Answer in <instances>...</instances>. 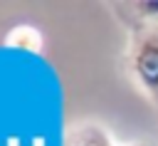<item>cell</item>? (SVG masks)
<instances>
[{
    "label": "cell",
    "mask_w": 158,
    "mask_h": 146,
    "mask_svg": "<svg viewBox=\"0 0 158 146\" xmlns=\"http://www.w3.org/2000/svg\"><path fill=\"white\" fill-rule=\"evenodd\" d=\"M123 64L141 94L158 106V30H131Z\"/></svg>",
    "instance_id": "6da1fadb"
},
{
    "label": "cell",
    "mask_w": 158,
    "mask_h": 146,
    "mask_svg": "<svg viewBox=\"0 0 158 146\" xmlns=\"http://www.w3.org/2000/svg\"><path fill=\"white\" fill-rule=\"evenodd\" d=\"M114 17L131 30H158V0H118L106 2Z\"/></svg>",
    "instance_id": "7a4b0ae2"
},
{
    "label": "cell",
    "mask_w": 158,
    "mask_h": 146,
    "mask_svg": "<svg viewBox=\"0 0 158 146\" xmlns=\"http://www.w3.org/2000/svg\"><path fill=\"white\" fill-rule=\"evenodd\" d=\"M64 146H118V144L111 139V134L101 124L84 121V124H77L67 131Z\"/></svg>",
    "instance_id": "3957f363"
},
{
    "label": "cell",
    "mask_w": 158,
    "mask_h": 146,
    "mask_svg": "<svg viewBox=\"0 0 158 146\" xmlns=\"http://www.w3.org/2000/svg\"><path fill=\"white\" fill-rule=\"evenodd\" d=\"M128 146H151V144H143V141H141V144H128Z\"/></svg>",
    "instance_id": "277c9868"
}]
</instances>
